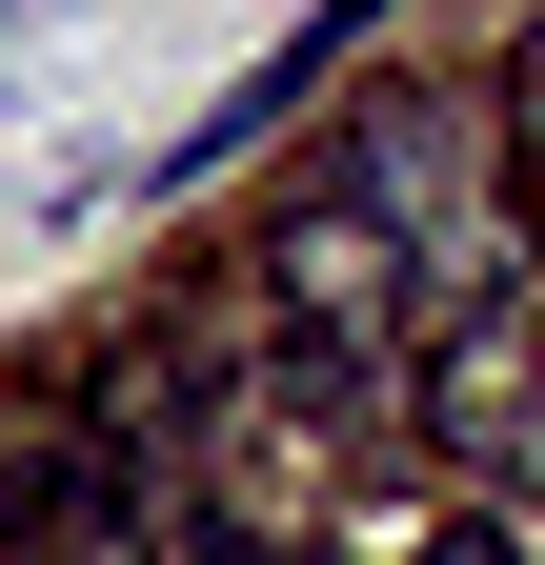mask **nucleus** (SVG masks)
<instances>
[{
  "instance_id": "f257e3e1",
  "label": "nucleus",
  "mask_w": 545,
  "mask_h": 565,
  "mask_svg": "<svg viewBox=\"0 0 545 565\" xmlns=\"http://www.w3.org/2000/svg\"><path fill=\"white\" fill-rule=\"evenodd\" d=\"M323 202H344L404 282H445V303H505V263H525V223H505V121L445 102V82H384L344 121V162H323Z\"/></svg>"
},
{
  "instance_id": "f03ea898",
  "label": "nucleus",
  "mask_w": 545,
  "mask_h": 565,
  "mask_svg": "<svg viewBox=\"0 0 545 565\" xmlns=\"http://www.w3.org/2000/svg\"><path fill=\"white\" fill-rule=\"evenodd\" d=\"M0 545L21 565H162L142 424H21V445H0Z\"/></svg>"
},
{
  "instance_id": "7ed1b4c3",
  "label": "nucleus",
  "mask_w": 545,
  "mask_h": 565,
  "mask_svg": "<svg viewBox=\"0 0 545 565\" xmlns=\"http://www.w3.org/2000/svg\"><path fill=\"white\" fill-rule=\"evenodd\" d=\"M425 424H445L464 465H505V484H545V343H525V323H485V343H445V364H425Z\"/></svg>"
},
{
  "instance_id": "20e7f679",
  "label": "nucleus",
  "mask_w": 545,
  "mask_h": 565,
  "mask_svg": "<svg viewBox=\"0 0 545 565\" xmlns=\"http://www.w3.org/2000/svg\"><path fill=\"white\" fill-rule=\"evenodd\" d=\"M344 61H364V0H323V21H303L284 61H263V82H243V102H202V121L162 141V182H223V162H243V141H284V121L323 102V82H344Z\"/></svg>"
},
{
  "instance_id": "39448f33",
  "label": "nucleus",
  "mask_w": 545,
  "mask_h": 565,
  "mask_svg": "<svg viewBox=\"0 0 545 565\" xmlns=\"http://www.w3.org/2000/svg\"><path fill=\"white\" fill-rule=\"evenodd\" d=\"M485 121H505V162H525V182H545V21H525V41H505V102H485Z\"/></svg>"
},
{
  "instance_id": "423d86ee",
  "label": "nucleus",
  "mask_w": 545,
  "mask_h": 565,
  "mask_svg": "<svg viewBox=\"0 0 545 565\" xmlns=\"http://www.w3.org/2000/svg\"><path fill=\"white\" fill-rule=\"evenodd\" d=\"M404 565H525V545H505L485 505H464V525H425V545H404Z\"/></svg>"
}]
</instances>
